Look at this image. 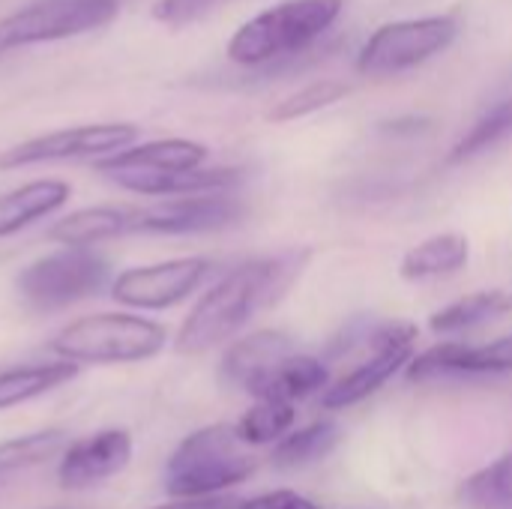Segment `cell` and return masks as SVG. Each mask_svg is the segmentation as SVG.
Here are the masks:
<instances>
[{
  "label": "cell",
  "instance_id": "obj_12",
  "mask_svg": "<svg viewBox=\"0 0 512 509\" xmlns=\"http://www.w3.org/2000/svg\"><path fill=\"white\" fill-rule=\"evenodd\" d=\"M512 372V336H501L486 345H465V342H441L414 354L405 369V381L423 384L447 375H504Z\"/></svg>",
  "mask_w": 512,
  "mask_h": 509
},
{
  "label": "cell",
  "instance_id": "obj_20",
  "mask_svg": "<svg viewBox=\"0 0 512 509\" xmlns=\"http://www.w3.org/2000/svg\"><path fill=\"white\" fill-rule=\"evenodd\" d=\"M69 201V183L63 180H30L0 195V240L21 228L57 213Z\"/></svg>",
  "mask_w": 512,
  "mask_h": 509
},
{
  "label": "cell",
  "instance_id": "obj_28",
  "mask_svg": "<svg viewBox=\"0 0 512 509\" xmlns=\"http://www.w3.org/2000/svg\"><path fill=\"white\" fill-rule=\"evenodd\" d=\"M351 93V87L345 81H336V78H324V81H315V84H306L294 93H288L285 99H279L267 120L270 123H291V120H300V117H309L315 111H324L336 102H342L345 96Z\"/></svg>",
  "mask_w": 512,
  "mask_h": 509
},
{
  "label": "cell",
  "instance_id": "obj_18",
  "mask_svg": "<svg viewBox=\"0 0 512 509\" xmlns=\"http://www.w3.org/2000/svg\"><path fill=\"white\" fill-rule=\"evenodd\" d=\"M135 216L138 207H84L57 219L48 228V240L60 243L63 249H90L96 243L135 234Z\"/></svg>",
  "mask_w": 512,
  "mask_h": 509
},
{
  "label": "cell",
  "instance_id": "obj_15",
  "mask_svg": "<svg viewBox=\"0 0 512 509\" xmlns=\"http://www.w3.org/2000/svg\"><path fill=\"white\" fill-rule=\"evenodd\" d=\"M411 360H414V348L372 351L357 369H351L348 375H342L336 384H330L321 393V408H327V411H345V408H354V405L366 402L390 378H396L399 372H405Z\"/></svg>",
  "mask_w": 512,
  "mask_h": 509
},
{
  "label": "cell",
  "instance_id": "obj_30",
  "mask_svg": "<svg viewBox=\"0 0 512 509\" xmlns=\"http://www.w3.org/2000/svg\"><path fill=\"white\" fill-rule=\"evenodd\" d=\"M243 509H321L315 501H309L300 492L291 489H276V492H264L255 498H246Z\"/></svg>",
  "mask_w": 512,
  "mask_h": 509
},
{
  "label": "cell",
  "instance_id": "obj_19",
  "mask_svg": "<svg viewBox=\"0 0 512 509\" xmlns=\"http://www.w3.org/2000/svg\"><path fill=\"white\" fill-rule=\"evenodd\" d=\"M471 261V243L465 234L444 231L435 237H426L423 243L411 246L399 261V276L405 282H429L444 279L459 270H465Z\"/></svg>",
  "mask_w": 512,
  "mask_h": 509
},
{
  "label": "cell",
  "instance_id": "obj_4",
  "mask_svg": "<svg viewBox=\"0 0 512 509\" xmlns=\"http://www.w3.org/2000/svg\"><path fill=\"white\" fill-rule=\"evenodd\" d=\"M168 342V330L150 318L126 312H99L66 324L51 351L66 363L123 366L153 360Z\"/></svg>",
  "mask_w": 512,
  "mask_h": 509
},
{
  "label": "cell",
  "instance_id": "obj_26",
  "mask_svg": "<svg viewBox=\"0 0 512 509\" xmlns=\"http://www.w3.org/2000/svg\"><path fill=\"white\" fill-rule=\"evenodd\" d=\"M512 135V96L507 99H501V102H495L456 144H453V150H450V156H447V162L450 165H462V162H468V159H474V156H480V153H486L489 147H495V144H501V141H507Z\"/></svg>",
  "mask_w": 512,
  "mask_h": 509
},
{
  "label": "cell",
  "instance_id": "obj_23",
  "mask_svg": "<svg viewBox=\"0 0 512 509\" xmlns=\"http://www.w3.org/2000/svg\"><path fill=\"white\" fill-rule=\"evenodd\" d=\"M342 441V429L333 420H318L306 429L288 432L279 444H273L270 462L279 471H294V468H306L312 462L327 459Z\"/></svg>",
  "mask_w": 512,
  "mask_h": 509
},
{
  "label": "cell",
  "instance_id": "obj_8",
  "mask_svg": "<svg viewBox=\"0 0 512 509\" xmlns=\"http://www.w3.org/2000/svg\"><path fill=\"white\" fill-rule=\"evenodd\" d=\"M135 123H84L69 129H54L12 144L0 153V171H15L27 165L75 162V159H108L138 141Z\"/></svg>",
  "mask_w": 512,
  "mask_h": 509
},
{
  "label": "cell",
  "instance_id": "obj_5",
  "mask_svg": "<svg viewBox=\"0 0 512 509\" xmlns=\"http://www.w3.org/2000/svg\"><path fill=\"white\" fill-rule=\"evenodd\" d=\"M462 33L459 15H426L411 21H390L378 27L357 54V72L369 78H387L423 66L447 51Z\"/></svg>",
  "mask_w": 512,
  "mask_h": 509
},
{
  "label": "cell",
  "instance_id": "obj_24",
  "mask_svg": "<svg viewBox=\"0 0 512 509\" xmlns=\"http://www.w3.org/2000/svg\"><path fill=\"white\" fill-rule=\"evenodd\" d=\"M63 450H66L63 429H42V432H30V435L3 441L0 444V483L30 471V468L45 465L48 459H54Z\"/></svg>",
  "mask_w": 512,
  "mask_h": 509
},
{
  "label": "cell",
  "instance_id": "obj_25",
  "mask_svg": "<svg viewBox=\"0 0 512 509\" xmlns=\"http://www.w3.org/2000/svg\"><path fill=\"white\" fill-rule=\"evenodd\" d=\"M459 501L468 509H512V453L471 474L459 486Z\"/></svg>",
  "mask_w": 512,
  "mask_h": 509
},
{
  "label": "cell",
  "instance_id": "obj_21",
  "mask_svg": "<svg viewBox=\"0 0 512 509\" xmlns=\"http://www.w3.org/2000/svg\"><path fill=\"white\" fill-rule=\"evenodd\" d=\"M81 366L54 360V363H30V366H12L0 372V411L27 405L63 384H69L78 375Z\"/></svg>",
  "mask_w": 512,
  "mask_h": 509
},
{
  "label": "cell",
  "instance_id": "obj_1",
  "mask_svg": "<svg viewBox=\"0 0 512 509\" xmlns=\"http://www.w3.org/2000/svg\"><path fill=\"white\" fill-rule=\"evenodd\" d=\"M306 258L309 252L300 249V252L252 258L228 270L210 291L201 294V300L180 324L174 339L177 354L201 357L234 339L261 309L273 306L291 288Z\"/></svg>",
  "mask_w": 512,
  "mask_h": 509
},
{
  "label": "cell",
  "instance_id": "obj_16",
  "mask_svg": "<svg viewBox=\"0 0 512 509\" xmlns=\"http://www.w3.org/2000/svg\"><path fill=\"white\" fill-rule=\"evenodd\" d=\"M297 354L294 351V339L282 330H258L252 336L237 339L222 363H219V378L228 387H240L246 390L258 375H264L267 369H273L279 360Z\"/></svg>",
  "mask_w": 512,
  "mask_h": 509
},
{
  "label": "cell",
  "instance_id": "obj_17",
  "mask_svg": "<svg viewBox=\"0 0 512 509\" xmlns=\"http://www.w3.org/2000/svg\"><path fill=\"white\" fill-rule=\"evenodd\" d=\"M330 372L327 366L312 357V354H291L285 360H279L273 369H267L264 375H258L246 393L255 402H288L294 405L297 399H306L318 390H327Z\"/></svg>",
  "mask_w": 512,
  "mask_h": 509
},
{
  "label": "cell",
  "instance_id": "obj_14",
  "mask_svg": "<svg viewBox=\"0 0 512 509\" xmlns=\"http://www.w3.org/2000/svg\"><path fill=\"white\" fill-rule=\"evenodd\" d=\"M243 168H192V171H162V174H108L111 183L120 189L138 192V195H165V198H183V195H204V192H231L237 183H243Z\"/></svg>",
  "mask_w": 512,
  "mask_h": 509
},
{
  "label": "cell",
  "instance_id": "obj_2",
  "mask_svg": "<svg viewBox=\"0 0 512 509\" xmlns=\"http://www.w3.org/2000/svg\"><path fill=\"white\" fill-rule=\"evenodd\" d=\"M345 0H282L243 21L228 39V60L246 69L291 63L339 21Z\"/></svg>",
  "mask_w": 512,
  "mask_h": 509
},
{
  "label": "cell",
  "instance_id": "obj_13",
  "mask_svg": "<svg viewBox=\"0 0 512 509\" xmlns=\"http://www.w3.org/2000/svg\"><path fill=\"white\" fill-rule=\"evenodd\" d=\"M210 150L201 141H189V138H159V141H144V144H132L108 159L93 162V168L108 177V174H162V171H192V168H204Z\"/></svg>",
  "mask_w": 512,
  "mask_h": 509
},
{
  "label": "cell",
  "instance_id": "obj_9",
  "mask_svg": "<svg viewBox=\"0 0 512 509\" xmlns=\"http://www.w3.org/2000/svg\"><path fill=\"white\" fill-rule=\"evenodd\" d=\"M207 273H210V261L195 255L171 258L147 267H129L114 279L111 297L129 309H144V312L171 309L189 300L198 291V285L207 279Z\"/></svg>",
  "mask_w": 512,
  "mask_h": 509
},
{
  "label": "cell",
  "instance_id": "obj_7",
  "mask_svg": "<svg viewBox=\"0 0 512 509\" xmlns=\"http://www.w3.org/2000/svg\"><path fill=\"white\" fill-rule=\"evenodd\" d=\"M123 3L114 0H30L0 18V57L18 48L72 39L111 24Z\"/></svg>",
  "mask_w": 512,
  "mask_h": 509
},
{
  "label": "cell",
  "instance_id": "obj_32",
  "mask_svg": "<svg viewBox=\"0 0 512 509\" xmlns=\"http://www.w3.org/2000/svg\"><path fill=\"white\" fill-rule=\"evenodd\" d=\"M114 3H123V0H114Z\"/></svg>",
  "mask_w": 512,
  "mask_h": 509
},
{
  "label": "cell",
  "instance_id": "obj_11",
  "mask_svg": "<svg viewBox=\"0 0 512 509\" xmlns=\"http://www.w3.org/2000/svg\"><path fill=\"white\" fill-rule=\"evenodd\" d=\"M132 462V435L126 429H102L81 441H72L57 465V483L63 489L81 492L99 486Z\"/></svg>",
  "mask_w": 512,
  "mask_h": 509
},
{
  "label": "cell",
  "instance_id": "obj_3",
  "mask_svg": "<svg viewBox=\"0 0 512 509\" xmlns=\"http://www.w3.org/2000/svg\"><path fill=\"white\" fill-rule=\"evenodd\" d=\"M243 447L228 423L186 435L165 465V492L171 498H216L246 483L258 471V462Z\"/></svg>",
  "mask_w": 512,
  "mask_h": 509
},
{
  "label": "cell",
  "instance_id": "obj_31",
  "mask_svg": "<svg viewBox=\"0 0 512 509\" xmlns=\"http://www.w3.org/2000/svg\"><path fill=\"white\" fill-rule=\"evenodd\" d=\"M150 509H243V501L234 495H216V498H174L171 504H159Z\"/></svg>",
  "mask_w": 512,
  "mask_h": 509
},
{
  "label": "cell",
  "instance_id": "obj_6",
  "mask_svg": "<svg viewBox=\"0 0 512 509\" xmlns=\"http://www.w3.org/2000/svg\"><path fill=\"white\" fill-rule=\"evenodd\" d=\"M111 276V264L90 249H60L54 255L30 261L15 276L18 297L36 312L66 309L87 297H96Z\"/></svg>",
  "mask_w": 512,
  "mask_h": 509
},
{
  "label": "cell",
  "instance_id": "obj_22",
  "mask_svg": "<svg viewBox=\"0 0 512 509\" xmlns=\"http://www.w3.org/2000/svg\"><path fill=\"white\" fill-rule=\"evenodd\" d=\"M512 309V294L501 288H489V291H474L465 294L447 306H441L432 318H429V330L435 336H456L465 330H474L480 324H486L489 318H498Z\"/></svg>",
  "mask_w": 512,
  "mask_h": 509
},
{
  "label": "cell",
  "instance_id": "obj_10",
  "mask_svg": "<svg viewBox=\"0 0 512 509\" xmlns=\"http://www.w3.org/2000/svg\"><path fill=\"white\" fill-rule=\"evenodd\" d=\"M246 213L243 201L231 192H204L165 198L153 207H138L135 234H204L222 231Z\"/></svg>",
  "mask_w": 512,
  "mask_h": 509
},
{
  "label": "cell",
  "instance_id": "obj_27",
  "mask_svg": "<svg viewBox=\"0 0 512 509\" xmlns=\"http://www.w3.org/2000/svg\"><path fill=\"white\" fill-rule=\"evenodd\" d=\"M297 423V411L288 402H255L234 426L246 447L279 444Z\"/></svg>",
  "mask_w": 512,
  "mask_h": 509
},
{
  "label": "cell",
  "instance_id": "obj_29",
  "mask_svg": "<svg viewBox=\"0 0 512 509\" xmlns=\"http://www.w3.org/2000/svg\"><path fill=\"white\" fill-rule=\"evenodd\" d=\"M225 3H231V0H156L150 6V15H153V21H159L165 27H189Z\"/></svg>",
  "mask_w": 512,
  "mask_h": 509
}]
</instances>
